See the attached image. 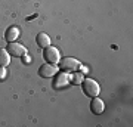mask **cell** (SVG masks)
I'll return each mask as SVG.
<instances>
[{"mask_svg": "<svg viewBox=\"0 0 133 127\" xmlns=\"http://www.w3.org/2000/svg\"><path fill=\"white\" fill-rule=\"evenodd\" d=\"M70 81H71L70 72H61V74H58L56 78L53 80V87H55V89H62V87L68 86Z\"/></svg>", "mask_w": 133, "mask_h": 127, "instance_id": "6", "label": "cell"}, {"mask_svg": "<svg viewBox=\"0 0 133 127\" xmlns=\"http://www.w3.org/2000/svg\"><path fill=\"white\" fill-rule=\"evenodd\" d=\"M90 109H92V112H93V114H96V115H99V114H102V112H104V109H105L104 101H102V99H99L98 96H95V98H92Z\"/></svg>", "mask_w": 133, "mask_h": 127, "instance_id": "7", "label": "cell"}, {"mask_svg": "<svg viewBox=\"0 0 133 127\" xmlns=\"http://www.w3.org/2000/svg\"><path fill=\"white\" fill-rule=\"evenodd\" d=\"M19 37V28L18 27H9V28L6 30V34H5V38L8 42H15L16 38Z\"/></svg>", "mask_w": 133, "mask_h": 127, "instance_id": "8", "label": "cell"}, {"mask_svg": "<svg viewBox=\"0 0 133 127\" xmlns=\"http://www.w3.org/2000/svg\"><path fill=\"white\" fill-rule=\"evenodd\" d=\"M10 62V55L6 49H0V66L9 65Z\"/></svg>", "mask_w": 133, "mask_h": 127, "instance_id": "10", "label": "cell"}, {"mask_svg": "<svg viewBox=\"0 0 133 127\" xmlns=\"http://www.w3.org/2000/svg\"><path fill=\"white\" fill-rule=\"evenodd\" d=\"M6 50H8L9 55H12V56H24V55H27V49H25L22 44L15 43V42H10L9 44H8V49H6Z\"/></svg>", "mask_w": 133, "mask_h": 127, "instance_id": "5", "label": "cell"}, {"mask_svg": "<svg viewBox=\"0 0 133 127\" xmlns=\"http://www.w3.org/2000/svg\"><path fill=\"white\" fill-rule=\"evenodd\" d=\"M59 64V70L65 71V72H72V71H77L80 68V62L74 59V58H65V59H61L58 62Z\"/></svg>", "mask_w": 133, "mask_h": 127, "instance_id": "2", "label": "cell"}, {"mask_svg": "<svg viewBox=\"0 0 133 127\" xmlns=\"http://www.w3.org/2000/svg\"><path fill=\"white\" fill-rule=\"evenodd\" d=\"M59 68L56 66V64H50V62H44L40 68H38V75L43 78H50L56 74Z\"/></svg>", "mask_w": 133, "mask_h": 127, "instance_id": "3", "label": "cell"}, {"mask_svg": "<svg viewBox=\"0 0 133 127\" xmlns=\"http://www.w3.org/2000/svg\"><path fill=\"white\" fill-rule=\"evenodd\" d=\"M71 80H72L74 84H81V81L84 80V78H83V72H76V74H72Z\"/></svg>", "mask_w": 133, "mask_h": 127, "instance_id": "11", "label": "cell"}, {"mask_svg": "<svg viewBox=\"0 0 133 127\" xmlns=\"http://www.w3.org/2000/svg\"><path fill=\"white\" fill-rule=\"evenodd\" d=\"M81 84H83V92H84L89 98H95V96L99 95L101 87L95 80H92V78H84V80L81 81Z\"/></svg>", "mask_w": 133, "mask_h": 127, "instance_id": "1", "label": "cell"}, {"mask_svg": "<svg viewBox=\"0 0 133 127\" xmlns=\"http://www.w3.org/2000/svg\"><path fill=\"white\" fill-rule=\"evenodd\" d=\"M37 44L40 47H48V46H50V37H49L46 33H40L37 36Z\"/></svg>", "mask_w": 133, "mask_h": 127, "instance_id": "9", "label": "cell"}, {"mask_svg": "<svg viewBox=\"0 0 133 127\" xmlns=\"http://www.w3.org/2000/svg\"><path fill=\"white\" fill-rule=\"evenodd\" d=\"M3 78H6V70L5 66H0V80H3Z\"/></svg>", "mask_w": 133, "mask_h": 127, "instance_id": "12", "label": "cell"}, {"mask_svg": "<svg viewBox=\"0 0 133 127\" xmlns=\"http://www.w3.org/2000/svg\"><path fill=\"white\" fill-rule=\"evenodd\" d=\"M43 56H44V59H46L48 62H50V64H58V62L61 61V55H59V50H58L56 47H53V46L44 47Z\"/></svg>", "mask_w": 133, "mask_h": 127, "instance_id": "4", "label": "cell"}]
</instances>
